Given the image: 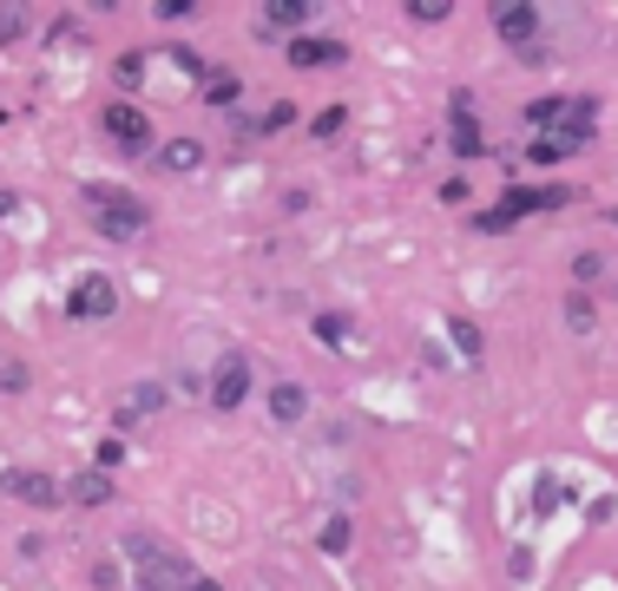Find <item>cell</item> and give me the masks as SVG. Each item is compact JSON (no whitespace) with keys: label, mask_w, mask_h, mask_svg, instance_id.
<instances>
[{"label":"cell","mask_w":618,"mask_h":591,"mask_svg":"<svg viewBox=\"0 0 618 591\" xmlns=\"http://www.w3.org/2000/svg\"><path fill=\"white\" fill-rule=\"evenodd\" d=\"M99 132H105L119 151H151V118H145L132 99H112V105L99 112Z\"/></svg>","instance_id":"obj_4"},{"label":"cell","mask_w":618,"mask_h":591,"mask_svg":"<svg viewBox=\"0 0 618 591\" xmlns=\"http://www.w3.org/2000/svg\"><path fill=\"white\" fill-rule=\"evenodd\" d=\"M151 164L171 171V178H191V171L204 164V145H198V138H165V145L151 151Z\"/></svg>","instance_id":"obj_10"},{"label":"cell","mask_w":618,"mask_h":591,"mask_svg":"<svg viewBox=\"0 0 618 591\" xmlns=\"http://www.w3.org/2000/svg\"><path fill=\"white\" fill-rule=\"evenodd\" d=\"M112 309H119V283L112 276H79L72 296H66V316L72 322H105Z\"/></svg>","instance_id":"obj_5"},{"label":"cell","mask_w":618,"mask_h":591,"mask_svg":"<svg viewBox=\"0 0 618 591\" xmlns=\"http://www.w3.org/2000/svg\"><path fill=\"white\" fill-rule=\"evenodd\" d=\"M613 296H618V289H613Z\"/></svg>","instance_id":"obj_35"},{"label":"cell","mask_w":618,"mask_h":591,"mask_svg":"<svg viewBox=\"0 0 618 591\" xmlns=\"http://www.w3.org/2000/svg\"><path fill=\"white\" fill-rule=\"evenodd\" d=\"M244 395H250V362L244 355H224L217 362V375H211V408H244Z\"/></svg>","instance_id":"obj_6"},{"label":"cell","mask_w":618,"mask_h":591,"mask_svg":"<svg viewBox=\"0 0 618 591\" xmlns=\"http://www.w3.org/2000/svg\"><path fill=\"white\" fill-rule=\"evenodd\" d=\"M158 408H165V388H158V382H138V388L125 395V414H158Z\"/></svg>","instance_id":"obj_18"},{"label":"cell","mask_w":618,"mask_h":591,"mask_svg":"<svg viewBox=\"0 0 618 591\" xmlns=\"http://www.w3.org/2000/svg\"><path fill=\"white\" fill-rule=\"evenodd\" d=\"M342 59H349L342 39H323V33H296L290 39V66H303V72H323V66H342Z\"/></svg>","instance_id":"obj_7"},{"label":"cell","mask_w":618,"mask_h":591,"mask_svg":"<svg viewBox=\"0 0 618 591\" xmlns=\"http://www.w3.org/2000/svg\"><path fill=\"white\" fill-rule=\"evenodd\" d=\"M303 414H310V388H303V382H277V388H270V421H277V428H296Z\"/></svg>","instance_id":"obj_11"},{"label":"cell","mask_w":618,"mask_h":591,"mask_svg":"<svg viewBox=\"0 0 618 591\" xmlns=\"http://www.w3.org/2000/svg\"><path fill=\"white\" fill-rule=\"evenodd\" d=\"M613 224H618V211H613Z\"/></svg>","instance_id":"obj_34"},{"label":"cell","mask_w":618,"mask_h":591,"mask_svg":"<svg viewBox=\"0 0 618 591\" xmlns=\"http://www.w3.org/2000/svg\"><path fill=\"white\" fill-rule=\"evenodd\" d=\"M184 591H224V586H217V579H191Z\"/></svg>","instance_id":"obj_33"},{"label":"cell","mask_w":618,"mask_h":591,"mask_svg":"<svg viewBox=\"0 0 618 591\" xmlns=\"http://www.w3.org/2000/svg\"><path fill=\"white\" fill-rule=\"evenodd\" d=\"M494 33H501L507 46H527V39L540 33V7H527V0H520V7H514V0L494 7Z\"/></svg>","instance_id":"obj_9"},{"label":"cell","mask_w":618,"mask_h":591,"mask_svg":"<svg viewBox=\"0 0 618 591\" xmlns=\"http://www.w3.org/2000/svg\"><path fill=\"white\" fill-rule=\"evenodd\" d=\"M342 125H349V105H323V112L310 118V132H316V138H336Z\"/></svg>","instance_id":"obj_24"},{"label":"cell","mask_w":618,"mask_h":591,"mask_svg":"<svg viewBox=\"0 0 618 591\" xmlns=\"http://www.w3.org/2000/svg\"><path fill=\"white\" fill-rule=\"evenodd\" d=\"M119 553H125V559H132V572H138L132 591H184L191 579H198V572H191V566H184L165 539H151V533H125V539H119Z\"/></svg>","instance_id":"obj_1"},{"label":"cell","mask_w":618,"mask_h":591,"mask_svg":"<svg viewBox=\"0 0 618 591\" xmlns=\"http://www.w3.org/2000/svg\"><path fill=\"white\" fill-rule=\"evenodd\" d=\"M257 13H263V26H283V33H296V26H310V20H316V7H310V0H263Z\"/></svg>","instance_id":"obj_14"},{"label":"cell","mask_w":618,"mask_h":591,"mask_svg":"<svg viewBox=\"0 0 618 591\" xmlns=\"http://www.w3.org/2000/svg\"><path fill=\"white\" fill-rule=\"evenodd\" d=\"M316 546H323V553H329V559H336V553H349V520H342V513H336V520H329V526H323V539H316Z\"/></svg>","instance_id":"obj_26"},{"label":"cell","mask_w":618,"mask_h":591,"mask_svg":"<svg viewBox=\"0 0 618 591\" xmlns=\"http://www.w3.org/2000/svg\"><path fill=\"white\" fill-rule=\"evenodd\" d=\"M151 13H158V20H191V13H198V0H158Z\"/></svg>","instance_id":"obj_30"},{"label":"cell","mask_w":618,"mask_h":591,"mask_svg":"<svg viewBox=\"0 0 618 591\" xmlns=\"http://www.w3.org/2000/svg\"><path fill=\"white\" fill-rule=\"evenodd\" d=\"M296 118H303V112H296V105H290V99H277V105H270V112H263V118H237V125H244V132H263V138H270V132H290V125H296Z\"/></svg>","instance_id":"obj_16"},{"label":"cell","mask_w":618,"mask_h":591,"mask_svg":"<svg viewBox=\"0 0 618 591\" xmlns=\"http://www.w3.org/2000/svg\"><path fill=\"white\" fill-rule=\"evenodd\" d=\"M310 329H316V342H323V349H349V322H342V316H316Z\"/></svg>","instance_id":"obj_23"},{"label":"cell","mask_w":618,"mask_h":591,"mask_svg":"<svg viewBox=\"0 0 618 591\" xmlns=\"http://www.w3.org/2000/svg\"><path fill=\"white\" fill-rule=\"evenodd\" d=\"M26 33V7H0V46H13Z\"/></svg>","instance_id":"obj_27"},{"label":"cell","mask_w":618,"mask_h":591,"mask_svg":"<svg viewBox=\"0 0 618 591\" xmlns=\"http://www.w3.org/2000/svg\"><path fill=\"white\" fill-rule=\"evenodd\" d=\"M560 158H573L566 138H533V145H527V164H560Z\"/></svg>","instance_id":"obj_22"},{"label":"cell","mask_w":618,"mask_h":591,"mask_svg":"<svg viewBox=\"0 0 618 591\" xmlns=\"http://www.w3.org/2000/svg\"><path fill=\"white\" fill-rule=\"evenodd\" d=\"M119 461H125V447H119V441H99V474H105V467H119Z\"/></svg>","instance_id":"obj_31"},{"label":"cell","mask_w":618,"mask_h":591,"mask_svg":"<svg viewBox=\"0 0 618 591\" xmlns=\"http://www.w3.org/2000/svg\"><path fill=\"white\" fill-rule=\"evenodd\" d=\"M566 322L586 336V329H593V303H586V296H566Z\"/></svg>","instance_id":"obj_28"},{"label":"cell","mask_w":618,"mask_h":591,"mask_svg":"<svg viewBox=\"0 0 618 591\" xmlns=\"http://www.w3.org/2000/svg\"><path fill=\"white\" fill-rule=\"evenodd\" d=\"M402 13H408V20H422V26H441V20L454 13V0H408Z\"/></svg>","instance_id":"obj_19"},{"label":"cell","mask_w":618,"mask_h":591,"mask_svg":"<svg viewBox=\"0 0 618 591\" xmlns=\"http://www.w3.org/2000/svg\"><path fill=\"white\" fill-rule=\"evenodd\" d=\"M448 145H454V158H481V125H474V105H468V92L454 99V132H448Z\"/></svg>","instance_id":"obj_13"},{"label":"cell","mask_w":618,"mask_h":591,"mask_svg":"<svg viewBox=\"0 0 618 591\" xmlns=\"http://www.w3.org/2000/svg\"><path fill=\"white\" fill-rule=\"evenodd\" d=\"M0 217H20V197L13 191H0Z\"/></svg>","instance_id":"obj_32"},{"label":"cell","mask_w":618,"mask_h":591,"mask_svg":"<svg viewBox=\"0 0 618 591\" xmlns=\"http://www.w3.org/2000/svg\"><path fill=\"white\" fill-rule=\"evenodd\" d=\"M204 105H217V112L237 105V79H231V72H211V79H204Z\"/></svg>","instance_id":"obj_21"},{"label":"cell","mask_w":618,"mask_h":591,"mask_svg":"<svg viewBox=\"0 0 618 591\" xmlns=\"http://www.w3.org/2000/svg\"><path fill=\"white\" fill-rule=\"evenodd\" d=\"M59 487H66L72 507H105V500H112V474H99V467H86V474H72V480H59Z\"/></svg>","instance_id":"obj_12"},{"label":"cell","mask_w":618,"mask_h":591,"mask_svg":"<svg viewBox=\"0 0 618 591\" xmlns=\"http://www.w3.org/2000/svg\"><path fill=\"white\" fill-rule=\"evenodd\" d=\"M448 342H454L468 362H481V329H474L468 316H448Z\"/></svg>","instance_id":"obj_17"},{"label":"cell","mask_w":618,"mask_h":591,"mask_svg":"<svg viewBox=\"0 0 618 591\" xmlns=\"http://www.w3.org/2000/svg\"><path fill=\"white\" fill-rule=\"evenodd\" d=\"M520 125H527V132H553V125H566V99H533V105L520 112Z\"/></svg>","instance_id":"obj_15"},{"label":"cell","mask_w":618,"mask_h":591,"mask_svg":"<svg viewBox=\"0 0 618 591\" xmlns=\"http://www.w3.org/2000/svg\"><path fill=\"white\" fill-rule=\"evenodd\" d=\"M566 204H573V191H566V184H507V197H501L494 211H481V217H474V230L501 237V230H514L520 217H540V211H566Z\"/></svg>","instance_id":"obj_2"},{"label":"cell","mask_w":618,"mask_h":591,"mask_svg":"<svg viewBox=\"0 0 618 591\" xmlns=\"http://www.w3.org/2000/svg\"><path fill=\"white\" fill-rule=\"evenodd\" d=\"M599 276H606V257H599V250H580V257H573V283L586 289V283H599Z\"/></svg>","instance_id":"obj_25"},{"label":"cell","mask_w":618,"mask_h":591,"mask_svg":"<svg viewBox=\"0 0 618 591\" xmlns=\"http://www.w3.org/2000/svg\"><path fill=\"white\" fill-rule=\"evenodd\" d=\"M79 197H86L92 224H99V230H105L112 243H132V237H138V230L151 224V211H145V204H138L132 191H119V184H86Z\"/></svg>","instance_id":"obj_3"},{"label":"cell","mask_w":618,"mask_h":591,"mask_svg":"<svg viewBox=\"0 0 618 591\" xmlns=\"http://www.w3.org/2000/svg\"><path fill=\"white\" fill-rule=\"evenodd\" d=\"M112 79H119L125 92H138V86H145V53H119V66H112Z\"/></svg>","instance_id":"obj_20"},{"label":"cell","mask_w":618,"mask_h":591,"mask_svg":"<svg viewBox=\"0 0 618 591\" xmlns=\"http://www.w3.org/2000/svg\"><path fill=\"white\" fill-rule=\"evenodd\" d=\"M0 487H7L20 507H59V500H66V487H59L53 474H7Z\"/></svg>","instance_id":"obj_8"},{"label":"cell","mask_w":618,"mask_h":591,"mask_svg":"<svg viewBox=\"0 0 618 591\" xmlns=\"http://www.w3.org/2000/svg\"><path fill=\"white\" fill-rule=\"evenodd\" d=\"M0 395H26V368L20 362H0Z\"/></svg>","instance_id":"obj_29"}]
</instances>
